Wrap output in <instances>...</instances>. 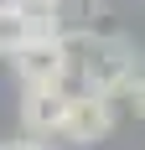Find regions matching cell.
<instances>
[{
  "instance_id": "obj_4",
  "label": "cell",
  "mask_w": 145,
  "mask_h": 150,
  "mask_svg": "<svg viewBox=\"0 0 145 150\" xmlns=\"http://www.w3.org/2000/svg\"><path fill=\"white\" fill-rule=\"evenodd\" d=\"M62 114H68V88H26L21 98V124L31 140L62 135Z\"/></svg>"
},
{
  "instance_id": "obj_2",
  "label": "cell",
  "mask_w": 145,
  "mask_h": 150,
  "mask_svg": "<svg viewBox=\"0 0 145 150\" xmlns=\"http://www.w3.org/2000/svg\"><path fill=\"white\" fill-rule=\"evenodd\" d=\"M11 62H16V78H21L26 88H68L72 42L62 36V31H52V36H31Z\"/></svg>"
},
{
  "instance_id": "obj_1",
  "label": "cell",
  "mask_w": 145,
  "mask_h": 150,
  "mask_svg": "<svg viewBox=\"0 0 145 150\" xmlns=\"http://www.w3.org/2000/svg\"><path fill=\"white\" fill-rule=\"evenodd\" d=\"M78 67H83V88L88 93L114 98V93L130 88L135 73H145V57H140V47H135L130 36H83Z\"/></svg>"
},
{
  "instance_id": "obj_5",
  "label": "cell",
  "mask_w": 145,
  "mask_h": 150,
  "mask_svg": "<svg viewBox=\"0 0 145 150\" xmlns=\"http://www.w3.org/2000/svg\"><path fill=\"white\" fill-rule=\"evenodd\" d=\"M31 36H36L31 11L21 5V0H0V57H16Z\"/></svg>"
},
{
  "instance_id": "obj_6",
  "label": "cell",
  "mask_w": 145,
  "mask_h": 150,
  "mask_svg": "<svg viewBox=\"0 0 145 150\" xmlns=\"http://www.w3.org/2000/svg\"><path fill=\"white\" fill-rule=\"evenodd\" d=\"M124 98H130L135 119H145V73H135V78H130V88H124Z\"/></svg>"
},
{
  "instance_id": "obj_8",
  "label": "cell",
  "mask_w": 145,
  "mask_h": 150,
  "mask_svg": "<svg viewBox=\"0 0 145 150\" xmlns=\"http://www.w3.org/2000/svg\"><path fill=\"white\" fill-rule=\"evenodd\" d=\"M31 5H52V11H62V0H31Z\"/></svg>"
},
{
  "instance_id": "obj_7",
  "label": "cell",
  "mask_w": 145,
  "mask_h": 150,
  "mask_svg": "<svg viewBox=\"0 0 145 150\" xmlns=\"http://www.w3.org/2000/svg\"><path fill=\"white\" fill-rule=\"evenodd\" d=\"M0 150H47V145H42V140H5Z\"/></svg>"
},
{
  "instance_id": "obj_3",
  "label": "cell",
  "mask_w": 145,
  "mask_h": 150,
  "mask_svg": "<svg viewBox=\"0 0 145 150\" xmlns=\"http://www.w3.org/2000/svg\"><path fill=\"white\" fill-rule=\"evenodd\" d=\"M114 129V98H104V93H68V114H62V140L72 145H99L109 140Z\"/></svg>"
}]
</instances>
